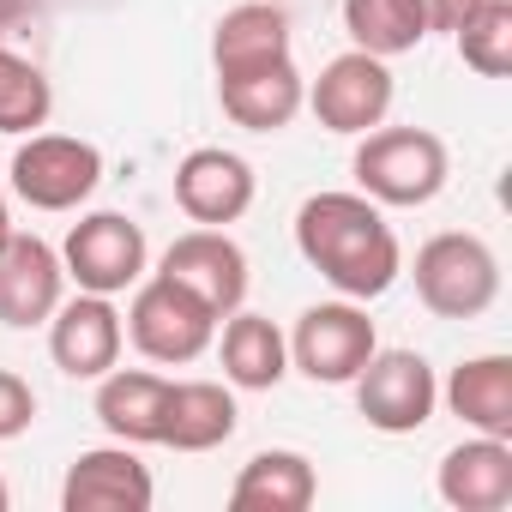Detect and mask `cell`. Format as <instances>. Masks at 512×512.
I'll use <instances>...</instances> for the list:
<instances>
[{
  "mask_svg": "<svg viewBox=\"0 0 512 512\" xmlns=\"http://www.w3.org/2000/svg\"><path fill=\"white\" fill-rule=\"evenodd\" d=\"M163 404L169 380L151 368H109L97 380V422L121 446H163Z\"/></svg>",
  "mask_w": 512,
  "mask_h": 512,
  "instance_id": "17",
  "label": "cell"
},
{
  "mask_svg": "<svg viewBox=\"0 0 512 512\" xmlns=\"http://www.w3.org/2000/svg\"><path fill=\"white\" fill-rule=\"evenodd\" d=\"M217 326H223V344H217L223 380H229L235 392H272V386L290 374V338L278 332V320L235 308V314L217 320Z\"/></svg>",
  "mask_w": 512,
  "mask_h": 512,
  "instance_id": "21",
  "label": "cell"
},
{
  "mask_svg": "<svg viewBox=\"0 0 512 512\" xmlns=\"http://www.w3.org/2000/svg\"><path fill=\"white\" fill-rule=\"evenodd\" d=\"M145 260H151V247H145V229L127 217V211H91L67 229L61 241V266L79 290L91 296H127L139 278H145Z\"/></svg>",
  "mask_w": 512,
  "mask_h": 512,
  "instance_id": "7",
  "label": "cell"
},
{
  "mask_svg": "<svg viewBox=\"0 0 512 512\" xmlns=\"http://www.w3.org/2000/svg\"><path fill=\"white\" fill-rule=\"evenodd\" d=\"M7 235H13V211H7V193H0V247H7Z\"/></svg>",
  "mask_w": 512,
  "mask_h": 512,
  "instance_id": "29",
  "label": "cell"
},
{
  "mask_svg": "<svg viewBox=\"0 0 512 512\" xmlns=\"http://www.w3.org/2000/svg\"><path fill=\"white\" fill-rule=\"evenodd\" d=\"M416 7H422V19H428V37H434V31H446V37H452V31L464 25V13L476 7V0H416Z\"/></svg>",
  "mask_w": 512,
  "mask_h": 512,
  "instance_id": "27",
  "label": "cell"
},
{
  "mask_svg": "<svg viewBox=\"0 0 512 512\" xmlns=\"http://www.w3.org/2000/svg\"><path fill=\"white\" fill-rule=\"evenodd\" d=\"M410 284H416V302L434 320H482L500 302V260L482 235L446 229V235H428L416 247Z\"/></svg>",
  "mask_w": 512,
  "mask_h": 512,
  "instance_id": "3",
  "label": "cell"
},
{
  "mask_svg": "<svg viewBox=\"0 0 512 512\" xmlns=\"http://www.w3.org/2000/svg\"><path fill=\"white\" fill-rule=\"evenodd\" d=\"M7 175L31 211H79L103 187V151L73 133H25Z\"/></svg>",
  "mask_w": 512,
  "mask_h": 512,
  "instance_id": "5",
  "label": "cell"
},
{
  "mask_svg": "<svg viewBox=\"0 0 512 512\" xmlns=\"http://www.w3.org/2000/svg\"><path fill=\"white\" fill-rule=\"evenodd\" d=\"M374 350H380V338H374L368 308L344 302V296L302 308V320L290 332V368L308 374L314 386H350Z\"/></svg>",
  "mask_w": 512,
  "mask_h": 512,
  "instance_id": "6",
  "label": "cell"
},
{
  "mask_svg": "<svg viewBox=\"0 0 512 512\" xmlns=\"http://www.w3.org/2000/svg\"><path fill=\"white\" fill-rule=\"evenodd\" d=\"M284 55H296V37H290V13L272 7V0H241L211 31V67L217 73L266 67V61H284Z\"/></svg>",
  "mask_w": 512,
  "mask_h": 512,
  "instance_id": "20",
  "label": "cell"
},
{
  "mask_svg": "<svg viewBox=\"0 0 512 512\" xmlns=\"http://www.w3.org/2000/svg\"><path fill=\"white\" fill-rule=\"evenodd\" d=\"M440 398L470 434L512 440V356H470V362H458L446 374Z\"/></svg>",
  "mask_w": 512,
  "mask_h": 512,
  "instance_id": "22",
  "label": "cell"
},
{
  "mask_svg": "<svg viewBox=\"0 0 512 512\" xmlns=\"http://www.w3.org/2000/svg\"><path fill=\"white\" fill-rule=\"evenodd\" d=\"M121 344H127V326L115 314V296L79 290L49 314V356L67 380H103L121 362Z\"/></svg>",
  "mask_w": 512,
  "mask_h": 512,
  "instance_id": "13",
  "label": "cell"
},
{
  "mask_svg": "<svg viewBox=\"0 0 512 512\" xmlns=\"http://www.w3.org/2000/svg\"><path fill=\"white\" fill-rule=\"evenodd\" d=\"M320 494L314 458L290 452V446H266L241 464V476L229 482V506L235 512H308Z\"/></svg>",
  "mask_w": 512,
  "mask_h": 512,
  "instance_id": "18",
  "label": "cell"
},
{
  "mask_svg": "<svg viewBox=\"0 0 512 512\" xmlns=\"http://www.w3.org/2000/svg\"><path fill=\"white\" fill-rule=\"evenodd\" d=\"M434 488L458 512H500V506H512V440H494V434L458 440L440 458Z\"/></svg>",
  "mask_w": 512,
  "mask_h": 512,
  "instance_id": "16",
  "label": "cell"
},
{
  "mask_svg": "<svg viewBox=\"0 0 512 512\" xmlns=\"http://www.w3.org/2000/svg\"><path fill=\"white\" fill-rule=\"evenodd\" d=\"M157 272H163L169 284H181L187 296H199L217 320H229L235 308H247L253 272H247V253H241V241H235L229 229H205V223H199V229L175 235V241L163 247Z\"/></svg>",
  "mask_w": 512,
  "mask_h": 512,
  "instance_id": "10",
  "label": "cell"
},
{
  "mask_svg": "<svg viewBox=\"0 0 512 512\" xmlns=\"http://www.w3.org/2000/svg\"><path fill=\"white\" fill-rule=\"evenodd\" d=\"M452 43L476 79H506L512 73V0H476L464 25L452 31Z\"/></svg>",
  "mask_w": 512,
  "mask_h": 512,
  "instance_id": "25",
  "label": "cell"
},
{
  "mask_svg": "<svg viewBox=\"0 0 512 512\" xmlns=\"http://www.w3.org/2000/svg\"><path fill=\"white\" fill-rule=\"evenodd\" d=\"M13 506V488H7V476H0V512H7Z\"/></svg>",
  "mask_w": 512,
  "mask_h": 512,
  "instance_id": "30",
  "label": "cell"
},
{
  "mask_svg": "<svg viewBox=\"0 0 512 512\" xmlns=\"http://www.w3.org/2000/svg\"><path fill=\"white\" fill-rule=\"evenodd\" d=\"M350 386H356V410L374 434H416L434 422V404H440V380H434L428 356H416V350H374Z\"/></svg>",
  "mask_w": 512,
  "mask_h": 512,
  "instance_id": "8",
  "label": "cell"
},
{
  "mask_svg": "<svg viewBox=\"0 0 512 512\" xmlns=\"http://www.w3.org/2000/svg\"><path fill=\"white\" fill-rule=\"evenodd\" d=\"M31 7L37 0H0V31H13L19 19H31Z\"/></svg>",
  "mask_w": 512,
  "mask_h": 512,
  "instance_id": "28",
  "label": "cell"
},
{
  "mask_svg": "<svg viewBox=\"0 0 512 512\" xmlns=\"http://www.w3.org/2000/svg\"><path fill=\"white\" fill-rule=\"evenodd\" d=\"M350 175H356V193H368L374 205H392V211H416V205H434L452 181V157H446V139L428 133V127H374L362 133L356 157H350Z\"/></svg>",
  "mask_w": 512,
  "mask_h": 512,
  "instance_id": "2",
  "label": "cell"
},
{
  "mask_svg": "<svg viewBox=\"0 0 512 512\" xmlns=\"http://www.w3.org/2000/svg\"><path fill=\"white\" fill-rule=\"evenodd\" d=\"M121 326L133 338V350L157 368H187L217 344V314L199 296H187L181 284H169L163 272L133 284V308L121 314Z\"/></svg>",
  "mask_w": 512,
  "mask_h": 512,
  "instance_id": "4",
  "label": "cell"
},
{
  "mask_svg": "<svg viewBox=\"0 0 512 512\" xmlns=\"http://www.w3.org/2000/svg\"><path fill=\"white\" fill-rule=\"evenodd\" d=\"M235 428H241L235 386L169 380V404H163V446L169 452H217Z\"/></svg>",
  "mask_w": 512,
  "mask_h": 512,
  "instance_id": "19",
  "label": "cell"
},
{
  "mask_svg": "<svg viewBox=\"0 0 512 512\" xmlns=\"http://www.w3.org/2000/svg\"><path fill=\"white\" fill-rule=\"evenodd\" d=\"M151 500H157V482L139 464V452L121 446V440L79 452L61 476V506L67 512H151Z\"/></svg>",
  "mask_w": 512,
  "mask_h": 512,
  "instance_id": "14",
  "label": "cell"
},
{
  "mask_svg": "<svg viewBox=\"0 0 512 512\" xmlns=\"http://www.w3.org/2000/svg\"><path fill=\"white\" fill-rule=\"evenodd\" d=\"M217 103L247 133H284L308 109V79H302L296 55H284V61H266V67L217 73Z\"/></svg>",
  "mask_w": 512,
  "mask_h": 512,
  "instance_id": "15",
  "label": "cell"
},
{
  "mask_svg": "<svg viewBox=\"0 0 512 512\" xmlns=\"http://www.w3.org/2000/svg\"><path fill=\"white\" fill-rule=\"evenodd\" d=\"M31 422H37V392L13 368H0V440H19Z\"/></svg>",
  "mask_w": 512,
  "mask_h": 512,
  "instance_id": "26",
  "label": "cell"
},
{
  "mask_svg": "<svg viewBox=\"0 0 512 512\" xmlns=\"http://www.w3.org/2000/svg\"><path fill=\"white\" fill-rule=\"evenodd\" d=\"M55 115V85L37 61H25L19 49L0 43V133L7 139H25V133H43Z\"/></svg>",
  "mask_w": 512,
  "mask_h": 512,
  "instance_id": "24",
  "label": "cell"
},
{
  "mask_svg": "<svg viewBox=\"0 0 512 512\" xmlns=\"http://www.w3.org/2000/svg\"><path fill=\"white\" fill-rule=\"evenodd\" d=\"M392 97H398L392 67H386L380 55H368V49H344V55H332V61L320 67V79L308 85V109H314V121H320L326 133H344V139L374 133V127L392 115Z\"/></svg>",
  "mask_w": 512,
  "mask_h": 512,
  "instance_id": "9",
  "label": "cell"
},
{
  "mask_svg": "<svg viewBox=\"0 0 512 512\" xmlns=\"http://www.w3.org/2000/svg\"><path fill=\"white\" fill-rule=\"evenodd\" d=\"M67 302V266L43 235H7L0 247V326L31 332L49 326V314Z\"/></svg>",
  "mask_w": 512,
  "mask_h": 512,
  "instance_id": "12",
  "label": "cell"
},
{
  "mask_svg": "<svg viewBox=\"0 0 512 512\" xmlns=\"http://www.w3.org/2000/svg\"><path fill=\"white\" fill-rule=\"evenodd\" d=\"M253 193H260V175L241 151L223 145H199L175 163V205L205 223V229H229L253 211Z\"/></svg>",
  "mask_w": 512,
  "mask_h": 512,
  "instance_id": "11",
  "label": "cell"
},
{
  "mask_svg": "<svg viewBox=\"0 0 512 512\" xmlns=\"http://www.w3.org/2000/svg\"><path fill=\"white\" fill-rule=\"evenodd\" d=\"M344 31L350 49H368L380 61H398L428 43V19L416 0H344Z\"/></svg>",
  "mask_w": 512,
  "mask_h": 512,
  "instance_id": "23",
  "label": "cell"
},
{
  "mask_svg": "<svg viewBox=\"0 0 512 512\" xmlns=\"http://www.w3.org/2000/svg\"><path fill=\"white\" fill-rule=\"evenodd\" d=\"M296 253L344 302H380L404 278V247L386 223V205H374L368 193H314V199H302Z\"/></svg>",
  "mask_w": 512,
  "mask_h": 512,
  "instance_id": "1",
  "label": "cell"
}]
</instances>
